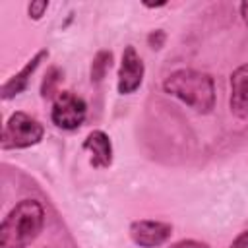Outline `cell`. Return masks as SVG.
I'll return each instance as SVG.
<instances>
[{"label": "cell", "instance_id": "obj_14", "mask_svg": "<svg viewBox=\"0 0 248 248\" xmlns=\"http://www.w3.org/2000/svg\"><path fill=\"white\" fill-rule=\"evenodd\" d=\"M147 41H149L151 48H161L163 43H165V33H163V31H153V33L147 37Z\"/></svg>", "mask_w": 248, "mask_h": 248}, {"label": "cell", "instance_id": "obj_13", "mask_svg": "<svg viewBox=\"0 0 248 248\" xmlns=\"http://www.w3.org/2000/svg\"><path fill=\"white\" fill-rule=\"evenodd\" d=\"M170 248H209L205 242H200V240H178V242H174Z\"/></svg>", "mask_w": 248, "mask_h": 248}, {"label": "cell", "instance_id": "obj_9", "mask_svg": "<svg viewBox=\"0 0 248 248\" xmlns=\"http://www.w3.org/2000/svg\"><path fill=\"white\" fill-rule=\"evenodd\" d=\"M46 58H48V50H46V48L39 50L17 74H14V76L2 85V91H0L2 99L8 101V99H14L16 95H19L21 91H25V87H27V83H29V78L35 74V70L39 68V64H41L43 60H46Z\"/></svg>", "mask_w": 248, "mask_h": 248}, {"label": "cell", "instance_id": "obj_15", "mask_svg": "<svg viewBox=\"0 0 248 248\" xmlns=\"http://www.w3.org/2000/svg\"><path fill=\"white\" fill-rule=\"evenodd\" d=\"M229 248H248V231L240 232V234L234 238V242H232Z\"/></svg>", "mask_w": 248, "mask_h": 248}, {"label": "cell", "instance_id": "obj_11", "mask_svg": "<svg viewBox=\"0 0 248 248\" xmlns=\"http://www.w3.org/2000/svg\"><path fill=\"white\" fill-rule=\"evenodd\" d=\"M60 79H62V72H60L56 66H52V68L45 74V79H43V85H41V95L46 99V97H52L54 93H60V91H56Z\"/></svg>", "mask_w": 248, "mask_h": 248}, {"label": "cell", "instance_id": "obj_4", "mask_svg": "<svg viewBox=\"0 0 248 248\" xmlns=\"http://www.w3.org/2000/svg\"><path fill=\"white\" fill-rule=\"evenodd\" d=\"M85 114H87V105L79 95L72 91H60L54 97L50 110V118L54 126L62 130H76L85 120Z\"/></svg>", "mask_w": 248, "mask_h": 248}, {"label": "cell", "instance_id": "obj_6", "mask_svg": "<svg viewBox=\"0 0 248 248\" xmlns=\"http://www.w3.org/2000/svg\"><path fill=\"white\" fill-rule=\"evenodd\" d=\"M172 234V227L163 221H151V219H140L130 225V236L132 240L141 248H155L165 244Z\"/></svg>", "mask_w": 248, "mask_h": 248}, {"label": "cell", "instance_id": "obj_5", "mask_svg": "<svg viewBox=\"0 0 248 248\" xmlns=\"http://www.w3.org/2000/svg\"><path fill=\"white\" fill-rule=\"evenodd\" d=\"M143 62L138 54V50L128 45L122 52V62H120V70H118V93L120 95H130L134 93L141 81H143Z\"/></svg>", "mask_w": 248, "mask_h": 248}, {"label": "cell", "instance_id": "obj_7", "mask_svg": "<svg viewBox=\"0 0 248 248\" xmlns=\"http://www.w3.org/2000/svg\"><path fill=\"white\" fill-rule=\"evenodd\" d=\"M83 149L91 155L89 163L95 169H108L112 163V145L110 138L103 130H93L83 140Z\"/></svg>", "mask_w": 248, "mask_h": 248}, {"label": "cell", "instance_id": "obj_2", "mask_svg": "<svg viewBox=\"0 0 248 248\" xmlns=\"http://www.w3.org/2000/svg\"><path fill=\"white\" fill-rule=\"evenodd\" d=\"M45 227V209L37 200H21L0 225V248H27Z\"/></svg>", "mask_w": 248, "mask_h": 248}, {"label": "cell", "instance_id": "obj_12", "mask_svg": "<svg viewBox=\"0 0 248 248\" xmlns=\"http://www.w3.org/2000/svg\"><path fill=\"white\" fill-rule=\"evenodd\" d=\"M46 8H48V2L46 0H35V2H31L29 4V8H27V12H29V17L31 19H41L43 16H45V12H46Z\"/></svg>", "mask_w": 248, "mask_h": 248}, {"label": "cell", "instance_id": "obj_16", "mask_svg": "<svg viewBox=\"0 0 248 248\" xmlns=\"http://www.w3.org/2000/svg\"><path fill=\"white\" fill-rule=\"evenodd\" d=\"M240 16H242V19H244V23L248 25V0L240 4Z\"/></svg>", "mask_w": 248, "mask_h": 248}, {"label": "cell", "instance_id": "obj_10", "mask_svg": "<svg viewBox=\"0 0 248 248\" xmlns=\"http://www.w3.org/2000/svg\"><path fill=\"white\" fill-rule=\"evenodd\" d=\"M110 64H112V52H108V50H99V52L95 54L93 62H91V81L99 83V81L107 76Z\"/></svg>", "mask_w": 248, "mask_h": 248}, {"label": "cell", "instance_id": "obj_3", "mask_svg": "<svg viewBox=\"0 0 248 248\" xmlns=\"http://www.w3.org/2000/svg\"><path fill=\"white\" fill-rule=\"evenodd\" d=\"M45 136L43 124L29 116L27 112H14L8 122L4 124L2 136H0V145L2 149H25L31 145H37Z\"/></svg>", "mask_w": 248, "mask_h": 248}, {"label": "cell", "instance_id": "obj_8", "mask_svg": "<svg viewBox=\"0 0 248 248\" xmlns=\"http://www.w3.org/2000/svg\"><path fill=\"white\" fill-rule=\"evenodd\" d=\"M231 112L238 118L248 116V64L238 66L231 74Z\"/></svg>", "mask_w": 248, "mask_h": 248}, {"label": "cell", "instance_id": "obj_1", "mask_svg": "<svg viewBox=\"0 0 248 248\" xmlns=\"http://www.w3.org/2000/svg\"><path fill=\"white\" fill-rule=\"evenodd\" d=\"M165 93L180 99L196 112L207 114L215 107V83L205 72L182 68L169 74L163 81Z\"/></svg>", "mask_w": 248, "mask_h": 248}]
</instances>
